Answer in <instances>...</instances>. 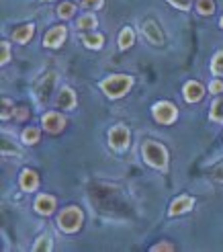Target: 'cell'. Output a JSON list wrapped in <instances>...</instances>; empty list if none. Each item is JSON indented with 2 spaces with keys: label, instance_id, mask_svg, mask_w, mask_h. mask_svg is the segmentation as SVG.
<instances>
[{
  "label": "cell",
  "instance_id": "obj_8",
  "mask_svg": "<svg viewBox=\"0 0 223 252\" xmlns=\"http://www.w3.org/2000/svg\"><path fill=\"white\" fill-rule=\"evenodd\" d=\"M143 35H145V39L154 43V45H164V33L160 31V27L154 23V21H145L143 23V27H141Z\"/></svg>",
  "mask_w": 223,
  "mask_h": 252
},
{
  "label": "cell",
  "instance_id": "obj_18",
  "mask_svg": "<svg viewBox=\"0 0 223 252\" xmlns=\"http://www.w3.org/2000/svg\"><path fill=\"white\" fill-rule=\"evenodd\" d=\"M21 140L27 144V146H33V144H37L41 140V131L37 129V127H27L23 131V135H21Z\"/></svg>",
  "mask_w": 223,
  "mask_h": 252
},
{
  "label": "cell",
  "instance_id": "obj_30",
  "mask_svg": "<svg viewBox=\"0 0 223 252\" xmlns=\"http://www.w3.org/2000/svg\"><path fill=\"white\" fill-rule=\"evenodd\" d=\"M0 47H2V58H0V62H2V64H6L8 58H10V47H8V43H6V41L0 43Z\"/></svg>",
  "mask_w": 223,
  "mask_h": 252
},
{
  "label": "cell",
  "instance_id": "obj_25",
  "mask_svg": "<svg viewBox=\"0 0 223 252\" xmlns=\"http://www.w3.org/2000/svg\"><path fill=\"white\" fill-rule=\"evenodd\" d=\"M10 115H12V103H10V98H2V111H0V117L6 121Z\"/></svg>",
  "mask_w": 223,
  "mask_h": 252
},
{
  "label": "cell",
  "instance_id": "obj_7",
  "mask_svg": "<svg viewBox=\"0 0 223 252\" xmlns=\"http://www.w3.org/2000/svg\"><path fill=\"white\" fill-rule=\"evenodd\" d=\"M109 142L113 150H125L129 146V129L125 125H115V127L109 131Z\"/></svg>",
  "mask_w": 223,
  "mask_h": 252
},
{
  "label": "cell",
  "instance_id": "obj_26",
  "mask_svg": "<svg viewBox=\"0 0 223 252\" xmlns=\"http://www.w3.org/2000/svg\"><path fill=\"white\" fill-rule=\"evenodd\" d=\"M168 2H170L172 6L180 8V10H189V8H191V0H168Z\"/></svg>",
  "mask_w": 223,
  "mask_h": 252
},
{
  "label": "cell",
  "instance_id": "obj_32",
  "mask_svg": "<svg viewBox=\"0 0 223 252\" xmlns=\"http://www.w3.org/2000/svg\"><path fill=\"white\" fill-rule=\"evenodd\" d=\"M8 152H17V154H19V150H17V148H10V144H8V142H4V146H2V154L6 156Z\"/></svg>",
  "mask_w": 223,
  "mask_h": 252
},
{
  "label": "cell",
  "instance_id": "obj_28",
  "mask_svg": "<svg viewBox=\"0 0 223 252\" xmlns=\"http://www.w3.org/2000/svg\"><path fill=\"white\" fill-rule=\"evenodd\" d=\"M209 91H211L213 94H221L223 93V82L221 80H211V84H209Z\"/></svg>",
  "mask_w": 223,
  "mask_h": 252
},
{
  "label": "cell",
  "instance_id": "obj_22",
  "mask_svg": "<svg viewBox=\"0 0 223 252\" xmlns=\"http://www.w3.org/2000/svg\"><path fill=\"white\" fill-rule=\"evenodd\" d=\"M196 10L201 15H213L215 12V2L213 0H196Z\"/></svg>",
  "mask_w": 223,
  "mask_h": 252
},
{
  "label": "cell",
  "instance_id": "obj_3",
  "mask_svg": "<svg viewBox=\"0 0 223 252\" xmlns=\"http://www.w3.org/2000/svg\"><path fill=\"white\" fill-rule=\"evenodd\" d=\"M84 221V213L80 207L76 205H72V207H66L64 211L57 216V223H59V228L64 230L66 234H74V232H78L80 230V225Z\"/></svg>",
  "mask_w": 223,
  "mask_h": 252
},
{
  "label": "cell",
  "instance_id": "obj_1",
  "mask_svg": "<svg viewBox=\"0 0 223 252\" xmlns=\"http://www.w3.org/2000/svg\"><path fill=\"white\" fill-rule=\"evenodd\" d=\"M141 154H143V160L150 166H154L158 170H166L168 168V150L162 144L147 140L141 146Z\"/></svg>",
  "mask_w": 223,
  "mask_h": 252
},
{
  "label": "cell",
  "instance_id": "obj_4",
  "mask_svg": "<svg viewBox=\"0 0 223 252\" xmlns=\"http://www.w3.org/2000/svg\"><path fill=\"white\" fill-rule=\"evenodd\" d=\"M152 113H154V119L158 123H164V125L174 123L176 117H178V109L172 103H168V100H160V103H156Z\"/></svg>",
  "mask_w": 223,
  "mask_h": 252
},
{
  "label": "cell",
  "instance_id": "obj_9",
  "mask_svg": "<svg viewBox=\"0 0 223 252\" xmlns=\"http://www.w3.org/2000/svg\"><path fill=\"white\" fill-rule=\"evenodd\" d=\"M193 205H195L193 197H189V195H180V197H176L174 201H172V205H170L168 213H170L172 218H174V216H180V213L191 211V209H193Z\"/></svg>",
  "mask_w": 223,
  "mask_h": 252
},
{
  "label": "cell",
  "instance_id": "obj_21",
  "mask_svg": "<svg viewBox=\"0 0 223 252\" xmlns=\"http://www.w3.org/2000/svg\"><path fill=\"white\" fill-rule=\"evenodd\" d=\"M33 250H37V252H47V250H52V236L43 234L39 240L33 244Z\"/></svg>",
  "mask_w": 223,
  "mask_h": 252
},
{
  "label": "cell",
  "instance_id": "obj_20",
  "mask_svg": "<svg viewBox=\"0 0 223 252\" xmlns=\"http://www.w3.org/2000/svg\"><path fill=\"white\" fill-rule=\"evenodd\" d=\"M74 12H76V6H74L72 2H61L59 6H57V17L59 19H72L74 17Z\"/></svg>",
  "mask_w": 223,
  "mask_h": 252
},
{
  "label": "cell",
  "instance_id": "obj_14",
  "mask_svg": "<svg viewBox=\"0 0 223 252\" xmlns=\"http://www.w3.org/2000/svg\"><path fill=\"white\" fill-rule=\"evenodd\" d=\"M57 107L64 109V111L76 107V94H74L72 88H64V91L59 93V96H57Z\"/></svg>",
  "mask_w": 223,
  "mask_h": 252
},
{
  "label": "cell",
  "instance_id": "obj_5",
  "mask_svg": "<svg viewBox=\"0 0 223 252\" xmlns=\"http://www.w3.org/2000/svg\"><path fill=\"white\" fill-rule=\"evenodd\" d=\"M56 80H57V74L56 72H47L43 80L37 84L35 88V96L37 100H39L41 105H47L49 103V96H52V91H54V86H56Z\"/></svg>",
  "mask_w": 223,
  "mask_h": 252
},
{
  "label": "cell",
  "instance_id": "obj_23",
  "mask_svg": "<svg viewBox=\"0 0 223 252\" xmlns=\"http://www.w3.org/2000/svg\"><path fill=\"white\" fill-rule=\"evenodd\" d=\"M96 27V17L94 15H82L80 19H78V29L82 31V29H94Z\"/></svg>",
  "mask_w": 223,
  "mask_h": 252
},
{
  "label": "cell",
  "instance_id": "obj_15",
  "mask_svg": "<svg viewBox=\"0 0 223 252\" xmlns=\"http://www.w3.org/2000/svg\"><path fill=\"white\" fill-rule=\"evenodd\" d=\"M33 33H35L33 25H23V27H19L15 33H12V39H15L17 43H21V45H25L33 37Z\"/></svg>",
  "mask_w": 223,
  "mask_h": 252
},
{
  "label": "cell",
  "instance_id": "obj_16",
  "mask_svg": "<svg viewBox=\"0 0 223 252\" xmlns=\"http://www.w3.org/2000/svg\"><path fill=\"white\" fill-rule=\"evenodd\" d=\"M82 43L86 47H90V49H101L103 43H105V37L101 33H88V35L82 37Z\"/></svg>",
  "mask_w": 223,
  "mask_h": 252
},
{
  "label": "cell",
  "instance_id": "obj_11",
  "mask_svg": "<svg viewBox=\"0 0 223 252\" xmlns=\"http://www.w3.org/2000/svg\"><path fill=\"white\" fill-rule=\"evenodd\" d=\"M203 96H205V88L201 82L191 80V82L184 84V98H187L189 103H199Z\"/></svg>",
  "mask_w": 223,
  "mask_h": 252
},
{
  "label": "cell",
  "instance_id": "obj_24",
  "mask_svg": "<svg viewBox=\"0 0 223 252\" xmlns=\"http://www.w3.org/2000/svg\"><path fill=\"white\" fill-rule=\"evenodd\" d=\"M211 70H213V74H217V76H223V52L215 54L213 64H211Z\"/></svg>",
  "mask_w": 223,
  "mask_h": 252
},
{
  "label": "cell",
  "instance_id": "obj_12",
  "mask_svg": "<svg viewBox=\"0 0 223 252\" xmlns=\"http://www.w3.org/2000/svg\"><path fill=\"white\" fill-rule=\"evenodd\" d=\"M56 209V199L52 195H39L35 201V211L41 213V216H52Z\"/></svg>",
  "mask_w": 223,
  "mask_h": 252
},
{
  "label": "cell",
  "instance_id": "obj_27",
  "mask_svg": "<svg viewBox=\"0 0 223 252\" xmlns=\"http://www.w3.org/2000/svg\"><path fill=\"white\" fill-rule=\"evenodd\" d=\"M211 176H213L215 181H221V183H223V162H219L217 166L211 168Z\"/></svg>",
  "mask_w": 223,
  "mask_h": 252
},
{
  "label": "cell",
  "instance_id": "obj_19",
  "mask_svg": "<svg viewBox=\"0 0 223 252\" xmlns=\"http://www.w3.org/2000/svg\"><path fill=\"white\" fill-rule=\"evenodd\" d=\"M209 117H211L213 121H217V123H223V96L217 98L215 103H213L211 113H209Z\"/></svg>",
  "mask_w": 223,
  "mask_h": 252
},
{
  "label": "cell",
  "instance_id": "obj_13",
  "mask_svg": "<svg viewBox=\"0 0 223 252\" xmlns=\"http://www.w3.org/2000/svg\"><path fill=\"white\" fill-rule=\"evenodd\" d=\"M39 187V176H37V172L35 170H23L21 172V189L23 191H27V193H31V191H35V189Z\"/></svg>",
  "mask_w": 223,
  "mask_h": 252
},
{
  "label": "cell",
  "instance_id": "obj_10",
  "mask_svg": "<svg viewBox=\"0 0 223 252\" xmlns=\"http://www.w3.org/2000/svg\"><path fill=\"white\" fill-rule=\"evenodd\" d=\"M66 27H54V29H49L43 37V45L45 47H59L61 43H64L66 39Z\"/></svg>",
  "mask_w": 223,
  "mask_h": 252
},
{
  "label": "cell",
  "instance_id": "obj_17",
  "mask_svg": "<svg viewBox=\"0 0 223 252\" xmlns=\"http://www.w3.org/2000/svg\"><path fill=\"white\" fill-rule=\"evenodd\" d=\"M133 41H135L133 29H131V27H125V29L121 31V35H119V47H121V49H129V47L133 45Z\"/></svg>",
  "mask_w": 223,
  "mask_h": 252
},
{
  "label": "cell",
  "instance_id": "obj_33",
  "mask_svg": "<svg viewBox=\"0 0 223 252\" xmlns=\"http://www.w3.org/2000/svg\"><path fill=\"white\" fill-rule=\"evenodd\" d=\"M17 117H19V119H25V117H27V109H21Z\"/></svg>",
  "mask_w": 223,
  "mask_h": 252
},
{
  "label": "cell",
  "instance_id": "obj_31",
  "mask_svg": "<svg viewBox=\"0 0 223 252\" xmlns=\"http://www.w3.org/2000/svg\"><path fill=\"white\" fill-rule=\"evenodd\" d=\"M154 250H174V246L168 244V242H160V244L154 246Z\"/></svg>",
  "mask_w": 223,
  "mask_h": 252
},
{
  "label": "cell",
  "instance_id": "obj_29",
  "mask_svg": "<svg viewBox=\"0 0 223 252\" xmlns=\"http://www.w3.org/2000/svg\"><path fill=\"white\" fill-rule=\"evenodd\" d=\"M105 0H82V6L84 8H98V6H103Z\"/></svg>",
  "mask_w": 223,
  "mask_h": 252
},
{
  "label": "cell",
  "instance_id": "obj_2",
  "mask_svg": "<svg viewBox=\"0 0 223 252\" xmlns=\"http://www.w3.org/2000/svg\"><path fill=\"white\" fill-rule=\"evenodd\" d=\"M131 84H133V78L131 76H127V74H117V76L105 78L101 82V88H103V93L109 98H121V96L127 94Z\"/></svg>",
  "mask_w": 223,
  "mask_h": 252
},
{
  "label": "cell",
  "instance_id": "obj_34",
  "mask_svg": "<svg viewBox=\"0 0 223 252\" xmlns=\"http://www.w3.org/2000/svg\"><path fill=\"white\" fill-rule=\"evenodd\" d=\"M219 25H221V27H223V17H221V21H219Z\"/></svg>",
  "mask_w": 223,
  "mask_h": 252
},
{
  "label": "cell",
  "instance_id": "obj_6",
  "mask_svg": "<svg viewBox=\"0 0 223 252\" xmlns=\"http://www.w3.org/2000/svg\"><path fill=\"white\" fill-rule=\"evenodd\" d=\"M41 125H43V129L49 131V133H59L68 125V121H66V117L61 115V113L49 111V113H45V115H43Z\"/></svg>",
  "mask_w": 223,
  "mask_h": 252
}]
</instances>
